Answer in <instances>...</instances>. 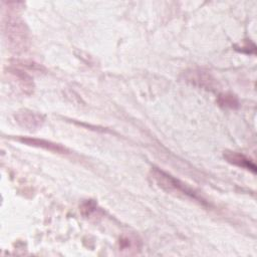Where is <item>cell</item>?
Returning <instances> with one entry per match:
<instances>
[{"label":"cell","mask_w":257,"mask_h":257,"mask_svg":"<svg viewBox=\"0 0 257 257\" xmlns=\"http://www.w3.org/2000/svg\"><path fill=\"white\" fill-rule=\"evenodd\" d=\"M224 158L226 161L234 166L240 167L242 169H246L252 173H256V166L252 160L244 156L243 154L237 152H225Z\"/></svg>","instance_id":"obj_5"},{"label":"cell","mask_w":257,"mask_h":257,"mask_svg":"<svg viewBox=\"0 0 257 257\" xmlns=\"http://www.w3.org/2000/svg\"><path fill=\"white\" fill-rule=\"evenodd\" d=\"M218 102L220 105L225 106V107H230V108H235L238 106V99L235 95L230 94V93H223L220 94L218 97Z\"/></svg>","instance_id":"obj_7"},{"label":"cell","mask_w":257,"mask_h":257,"mask_svg":"<svg viewBox=\"0 0 257 257\" xmlns=\"http://www.w3.org/2000/svg\"><path fill=\"white\" fill-rule=\"evenodd\" d=\"M15 119L21 126L27 130H36L40 127L44 121L42 115L31 111V110H22L18 111L15 114Z\"/></svg>","instance_id":"obj_3"},{"label":"cell","mask_w":257,"mask_h":257,"mask_svg":"<svg viewBox=\"0 0 257 257\" xmlns=\"http://www.w3.org/2000/svg\"><path fill=\"white\" fill-rule=\"evenodd\" d=\"M150 178L159 188L166 191L167 193L183 195L198 201L199 203L205 204V200L202 199V197H200L198 193H196L192 188L158 168H152L150 172Z\"/></svg>","instance_id":"obj_1"},{"label":"cell","mask_w":257,"mask_h":257,"mask_svg":"<svg viewBox=\"0 0 257 257\" xmlns=\"http://www.w3.org/2000/svg\"><path fill=\"white\" fill-rule=\"evenodd\" d=\"M22 143H25L27 145L30 146H34V147H40L43 149H46L48 151L51 152H55V153H59V154H64L67 150L57 144H53L51 142L48 141H44V140H39V139H31V138H24L20 140Z\"/></svg>","instance_id":"obj_6"},{"label":"cell","mask_w":257,"mask_h":257,"mask_svg":"<svg viewBox=\"0 0 257 257\" xmlns=\"http://www.w3.org/2000/svg\"><path fill=\"white\" fill-rule=\"evenodd\" d=\"M6 27H7L6 29L7 40L9 41L11 47L14 50L23 49L27 41L26 31L23 23H20L17 20H13V21H10Z\"/></svg>","instance_id":"obj_2"},{"label":"cell","mask_w":257,"mask_h":257,"mask_svg":"<svg viewBox=\"0 0 257 257\" xmlns=\"http://www.w3.org/2000/svg\"><path fill=\"white\" fill-rule=\"evenodd\" d=\"M80 211L81 213L84 215V216H90L93 212L96 211V205L94 202L92 201H86L80 208Z\"/></svg>","instance_id":"obj_8"},{"label":"cell","mask_w":257,"mask_h":257,"mask_svg":"<svg viewBox=\"0 0 257 257\" xmlns=\"http://www.w3.org/2000/svg\"><path fill=\"white\" fill-rule=\"evenodd\" d=\"M186 79L192 84L206 89H214L216 87L215 79L209 73L202 70L193 69L190 72H186Z\"/></svg>","instance_id":"obj_4"}]
</instances>
